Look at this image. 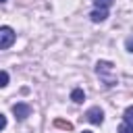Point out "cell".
<instances>
[{
  "instance_id": "1",
  "label": "cell",
  "mask_w": 133,
  "mask_h": 133,
  "mask_svg": "<svg viewBox=\"0 0 133 133\" xmlns=\"http://www.w3.org/2000/svg\"><path fill=\"white\" fill-rule=\"evenodd\" d=\"M96 73L102 77V81H104L108 87L116 83V77H114V69H112V62H108V60H100V62L96 64Z\"/></svg>"
},
{
  "instance_id": "2",
  "label": "cell",
  "mask_w": 133,
  "mask_h": 133,
  "mask_svg": "<svg viewBox=\"0 0 133 133\" xmlns=\"http://www.w3.org/2000/svg\"><path fill=\"white\" fill-rule=\"evenodd\" d=\"M15 39H17V33H15L12 27H8V25L0 27V50L10 48V46L15 44Z\"/></svg>"
},
{
  "instance_id": "3",
  "label": "cell",
  "mask_w": 133,
  "mask_h": 133,
  "mask_svg": "<svg viewBox=\"0 0 133 133\" xmlns=\"http://www.w3.org/2000/svg\"><path fill=\"white\" fill-rule=\"evenodd\" d=\"M85 116H87V121H89L91 125H102V123H104V112H102L100 106H91V108L85 112Z\"/></svg>"
},
{
  "instance_id": "4",
  "label": "cell",
  "mask_w": 133,
  "mask_h": 133,
  "mask_svg": "<svg viewBox=\"0 0 133 133\" xmlns=\"http://www.w3.org/2000/svg\"><path fill=\"white\" fill-rule=\"evenodd\" d=\"M12 114H15L19 121H25V118L31 114V106L25 104V102H17V104L12 106Z\"/></svg>"
},
{
  "instance_id": "5",
  "label": "cell",
  "mask_w": 133,
  "mask_h": 133,
  "mask_svg": "<svg viewBox=\"0 0 133 133\" xmlns=\"http://www.w3.org/2000/svg\"><path fill=\"white\" fill-rule=\"evenodd\" d=\"M91 21L94 23H102V21H106V17H108V10L106 8H96V10H91Z\"/></svg>"
},
{
  "instance_id": "6",
  "label": "cell",
  "mask_w": 133,
  "mask_h": 133,
  "mask_svg": "<svg viewBox=\"0 0 133 133\" xmlns=\"http://www.w3.org/2000/svg\"><path fill=\"white\" fill-rule=\"evenodd\" d=\"M71 100H73L75 104H81V102L85 100V91H83L81 87H75V89L71 91Z\"/></svg>"
},
{
  "instance_id": "7",
  "label": "cell",
  "mask_w": 133,
  "mask_h": 133,
  "mask_svg": "<svg viewBox=\"0 0 133 133\" xmlns=\"http://www.w3.org/2000/svg\"><path fill=\"white\" fill-rule=\"evenodd\" d=\"M112 2H114V0H94L96 8H106V10H108V8L112 6Z\"/></svg>"
},
{
  "instance_id": "8",
  "label": "cell",
  "mask_w": 133,
  "mask_h": 133,
  "mask_svg": "<svg viewBox=\"0 0 133 133\" xmlns=\"http://www.w3.org/2000/svg\"><path fill=\"white\" fill-rule=\"evenodd\" d=\"M123 116H125V123H131V125H133V106H127Z\"/></svg>"
},
{
  "instance_id": "9",
  "label": "cell",
  "mask_w": 133,
  "mask_h": 133,
  "mask_svg": "<svg viewBox=\"0 0 133 133\" xmlns=\"http://www.w3.org/2000/svg\"><path fill=\"white\" fill-rule=\"evenodd\" d=\"M118 133H133V125L131 123H121L118 125Z\"/></svg>"
},
{
  "instance_id": "10",
  "label": "cell",
  "mask_w": 133,
  "mask_h": 133,
  "mask_svg": "<svg viewBox=\"0 0 133 133\" xmlns=\"http://www.w3.org/2000/svg\"><path fill=\"white\" fill-rule=\"evenodd\" d=\"M54 125H56V127H60V129H66V131H69V129H73V125H71L69 121H60V118H56V121H54Z\"/></svg>"
},
{
  "instance_id": "11",
  "label": "cell",
  "mask_w": 133,
  "mask_h": 133,
  "mask_svg": "<svg viewBox=\"0 0 133 133\" xmlns=\"http://www.w3.org/2000/svg\"><path fill=\"white\" fill-rule=\"evenodd\" d=\"M6 85H8V73L0 71V87H6Z\"/></svg>"
},
{
  "instance_id": "12",
  "label": "cell",
  "mask_w": 133,
  "mask_h": 133,
  "mask_svg": "<svg viewBox=\"0 0 133 133\" xmlns=\"http://www.w3.org/2000/svg\"><path fill=\"white\" fill-rule=\"evenodd\" d=\"M4 127H6V116H4L2 112H0V131H2Z\"/></svg>"
},
{
  "instance_id": "13",
  "label": "cell",
  "mask_w": 133,
  "mask_h": 133,
  "mask_svg": "<svg viewBox=\"0 0 133 133\" xmlns=\"http://www.w3.org/2000/svg\"><path fill=\"white\" fill-rule=\"evenodd\" d=\"M127 50H129V52H133V39H129V42H127Z\"/></svg>"
},
{
  "instance_id": "14",
  "label": "cell",
  "mask_w": 133,
  "mask_h": 133,
  "mask_svg": "<svg viewBox=\"0 0 133 133\" xmlns=\"http://www.w3.org/2000/svg\"><path fill=\"white\" fill-rule=\"evenodd\" d=\"M81 133H94V131H81Z\"/></svg>"
},
{
  "instance_id": "15",
  "label": "cell",
  "mask_w": 133,
  "mask_h": 133,
  "mask_svg": "<svg viewBox=\"0 0 133 133\" xmlns=\"http://www.w3.org/2000/svg\"><path fill=\"white\" fill-rule=\"evenodd\" d=\"M2 2H6V0H0V4H2Z\"/></svg>"
}]
</instances>
